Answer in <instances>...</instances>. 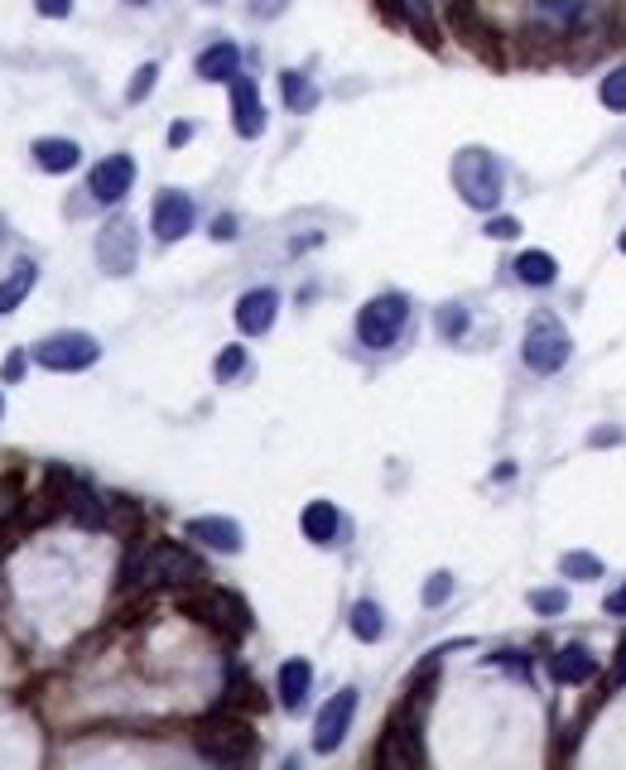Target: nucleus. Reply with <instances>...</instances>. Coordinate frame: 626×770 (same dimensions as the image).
<instances>
[{
  "label": "nucleus",
  "mask_w": 626,
  "mask_h": 770,
  "mask_svg": "<svg viewBox=\"0 0 626 770\" xmlns=\"http://www.w3.org/2000/svg\"><path fill=\"white\" fill-rule=\"evenodd\" d=\"M405 323H410V299L405 294H381V299H372V304L356 314V338H362V348L386 352V348H396V342H400Z\"/></svg>",
  "instance_id": "4"
},
{
  "label": "nucleus",
  "mask_w": 626,
  "mask_h": 770,
  "mask_svg": "<svg viewBox=\"0 0 626 770\" xmlns=\"http://www.w3.org/2000/svg\"><path fill=\"white\" fill-rule=\"evenodd\" d=\"M77 160H83L77 140H63V136L35 140V164H39L43 174H68V169H77Z\"/></svg>",
  "instance_id": "18"
},
{
  "label": "nucleus",
  "mask_w": 626,
  "mask_h": 770,
  "mask_svg": "<svg viewBox=\"0 0 626 770\" xmlns=\"http://www.w3.org/2000/svg\"><path fill=\"white\" fill-rule=\"evenodd\" d=\"M97 356H102V342L92 332H53L35 348V362L49 371H87Z\"/></svg>",
  "instance_id": "7"
},
{
  "label": "nucleus",
  "mask_w": 626,
  "mask_h": 770,
  "mask_svg": "<svg viewBox=\"0 0 626 770\" xmlns=\"http://www.w3.org/2000/svg\"><path fill=\"white\" fill-rule=\"evenodd\" d=\"M439 332H443V338H463V332H467V308L463 304H443L439 308Z\"/></svg>",
  "instance_id": "32"
},
{
  "label": "nucleus",
  "mask_w": 626,
  "mask_h": 770,
  "mask_svg": "<svg viewBox=\"0 0 626 770\" xmlns=\"http://www.w3.org/2000/svg\"><path fill=\"white\" fill-rule=\"evenodd\" d=\"M396 5H400V15L415 25V35L434 43V10H429V0H396Z\"/></svg>",
  "instance_id": "27"
},
{
  "label": "nucleus",
  "mask_w": 626,
  "mask_h": 770,
  "mask_svg": "<svg viewBox=\"0 0 626 770\" xmlns=\"http://www.w3.org/2000/svg\"><path fill=\"white\" fill-rule=\"evenodd\" d=\"M212 237H217V241H231V237H237V217H231V212H222V217L212 222Z\"/></svg>",
  "instance_id": "39"
},
{
  "label": "nucleus",
  "mask_w": 626,
  "mask_h": 770,
  "mask_svg": "<svg viewBox=\"0 0 626 770\" xmlns=\"http://www.w3.org/2000/svg\"><path fill=\"white\" fill-rule=\"evenodd\" d=\"M352 635H356V641H366V645L381 641V635H386V611L376 607V602H356V607H352Z\"/></svg>",
  "instance_id": "23"
},
{
  "label": "nucleus",
  "mask_w": 626,
  "mask_h": 770,
  "mask_svg": "<svg viewBox=\"0 0 626 770\" xmlns=\"http://www.w3.org/2000/svg\"><path fill=\"white\" fill-rule=\"evenodd\" d=\"M97 261H102L107 275H130L140 261V237H136V222L130 217H111L97 237Z\"/></svg>",
  "instance_id": "9"
},
{
  "label": "nucleus",
  "mask_w": 626,
  "mask_h": 770,
  "mask_svg": "<svg viewBox=\"0 0 626 770\" xmlns=\"http://www.w3.org/2000/svg\"><path fill=\"white\" fill-rule=\"evenodd\" d=\"M453 184L458 193H463L467 207H483L491 212L501 203V193H506V174H501V160L491 150H477V144H467V150H458L453 160Z\"/></svg>",
  "instance_id": "2"
},
{
  "label": "nucleus",
  "mask_w": 626,
  "mask_h": 770,
  "mask_svg": "<svg viewBox=\"0 0 626 770\" xmlns=\"http://www.w3.org/2000/svg\"><path fill=\"white\" fill-rule=\"evenodd\" d=\"M35 280H39V265L35 261H15V270L0 280V314H15V308L29 299Z\"/></svg>",
  "instance_id": "21"
},
{
  "label": "nucleus",
  "mask_w": 626,
  "mask_h": 770,
  "mask_svg": "<svg viewBox=\"0 0 626 770\" xmlns=\"http://www.w3.org/2000/svg\"><path fill=\"white\" fill-rule=\"evenodd\" d=\"M376 761H381L386 770H415V766H424V736H420V718H415V712H400V718H390Z\"/></svg>",
  "instance_id": "8"
},
{
  "label": "nucleus",
  "mask_w": 626,
  "mask_h": 770,
  "mask_svg": "<svg viewBox=\"0 0 626 770\" xmlns=\"http://www.w3.org/2000/svg\"><path fill=\"white\" fill-rule=\"evenodd\" d=\"M521 362L530 366V371H540V376H554L559 366L568 362V332H564V323H554V318H535L530 328H525Z\"/></svg>",
  "instance_id": "6"
},
{
  "label": "nucleus",
  "mask_w": 626,
  "mask_h": 770,
  "mask_svg": "<svg viewBox=\"0 0 626 770\" xmlns=\"http://www.w3.org/2000/svg\"><path fill=\"white\" fill-rule=\"evenodd\" d=\"M598 102L608 111H626V68H612L608 77L598 83Z\"/></svg>",
  "instance_id": "26"
},
{
  "label": "nucleus",
  "mask_w": 626,
  "mask_h": 770,
  "mask_svg": "<svg viewBox=\"0 0 626 770\" xmlns=\"http://www.w3.org/2000/svg\"><path fill=\"white\" fill-rule=\"evenodd\" d=\"M608 611H612V617H626V583H622L617 593L608 597Z\"/></svg>",
  "instance_id": "42"
},
{
  "label": "nucleus",
  "mask_w": 626,
  "mask_h": 770,
  "mask_svg": "<svg viewBox=\"0 0 626 770\" xmlns=\"http://www.w3.org/2000/svg\"><path fill=\"white\" fill-rule=\"evenodd\" d=\"M130 184H136V160H130V154H107V160L87 174V193H92L97 203H121V198L130 193Z\"/></svg>",
  "instance_id": "11"
},
{
  "label": "nucleus",
  "mask_w": 626,
  "mask_h": 770,
  "mask_svg": "<svg viewBox=\"0 0 626 770\" xmlns=\"http://www.w3.org/2000/svg\"><path fill=\"white\" fill-rule=\"evenodd\" d=\"M188 540H198L212 554H237L241 550V526L227 516H198V520H188Z\"/></svg>",
  "instance_id": "15"
},
{
  "label": "nucleus",
  "mask_w": 626,
  "mask_h": 770,
  "mask_svg": "<svg viewBox=\"0 0 626 770\" xmlns=\"http://www.w3.org/2000/svg\"><path fill=\"white\" fill-rule=\"evenodd\" d=\"M184 611L217 635H246L251 631V607H246L237 593H227V588H208V593H198V597H184Z\"/></svg>",
  "instance_id": "5"
},
{
  "label": "nucleus",
  "mask_w": 626,
  "mask_h": 770,
  "mask_svg": "<svg viewBox=\"0 0 626 770\" xmlns=\"http://www.w3.org/2000/svg\"><path fill=\"white\" fill-rule=\"evenodd\" d=\"M68 510H73V520L77 526H87V530H97V526H107V506L92 496L87 487H73V496H68Z\"/></svg>",
  "instance_id": "24"
},
{
  "label": "nucleus",
  "mask_w": 626,
  "mask_h": 770,
  "mask_svg": "<svg viewBox=\"0 0 626 770\" xmlns=\"http://www.w3.org/2000/svg\"><path fill=\"white\" fill-rule=\"evenodd\" d=\"M154 77H160V63H140L136 77H130V87H126V102H130V106L145 102V97L154 92Z\"/></svg>",
  "instance_id": "31"
},
{
  "label": "nucleus",
  "mask_w": 626,
  "mask_h": 770,
  "mask_svg": "<svg viewBox=\"0 0 626 770\" xmlns=\"http://www.w3.org/2000/svg\"><path fill=\"white\" fill-rule=\"evenodd\" d=\"M309 689H313V665L309 660H285V665H279V703H285L289 712L304 708Z\"/></svg>",
  "instance_id": "19"
},
{
  "label": "nucleus",
  "mask_w": 626,
  "mask_h": 770,
  "mask_svg": "<svg viewBox=\"0 0 626 770\" xmlns=\"http://www.w3.org/2000/svg\"><path fill=\"white\" fill-rule=\"evenodd\" d=\"M217 381H231V376H241L246 371V348H222V356H217Z\"/></svg>",
  "instance_id": "33"
},
{
  "label": "nucleus",
  "mask_w": 626,
  "mask_h": 770,
  "mask_svg": "<svg viewBox=\"0 0 626 770\" xmlns=\"http://www.w3.org/2000/svg\"><path fill=\"white\" fill-rule=\"evenodd\" d=\"M352 718H356V689H338V694L323 703L318 722H313V752L318 756L338 752L342 736H348V728H352Z\"/></svg>",
  "instance_id": "10"
},
{
  "label": "nucleus",
  "mask_w": 626,
  "mask_h": 770,
  "mask_svg": "<svg viewBox=\"0 0 626 770\" xmlns=\"http://www.w3.org/2000/svg\"><path fill=\"white\" fill-rule=\"evenodd\" d=\"M554 275H559V265H554L550 251H521L516 255V280L521 285L544 289V285H554Z\"/></svg>",
  "instance_id": "22"
},
{
  "label": "nucleus",
  "mask_w": 626,
  "mask_h": 770,
  "mask_svg": "<svg viewBox=\"0 0 626 770\" xmlns=\"http://www.w3.org/2000/svg\"><path fill=\"white\" fill-rule=\"evenodd\" d=\"M279 314V294L275 289H246L237 299V328L246 338H261V332H271V323Z\"/></svg>",
  "instance_id": "14"
},
{
  "label": "nucleus",
  "mask_w": 626,
  "mask_h": 770,
  "mask_svg": "<svg viewBox=\"0 0 626 770\" xmlns=\"http://www.w3.org/2000/svg\"><path fill=\"white\" fill-rule=\"evenodd\" d=\"M241 73V49L231 39H217L212 49L198 53V77L203 83H231Z\"/></svg>",
  "instance_id": "16"
},
{
  "label": "nucleus",
  "mask_w": 626,
  "mask_h": 770,
  "mask_svg": "<svg viewBox=\"0 0 626 770\" xmlns=\"http://www.w3.org/2000/svg\"><path fill=\"white\" fill-rule=\"evenodd\" d=\"M35 10H39L43 20H63L73 10V0H35Z\"/></svg>",
  "instance_id": "38"
},
{
  "label": "nucleus",
  "mask_w": 626,
  "mask_h": 770,
  "mask_svg": "<svg viewBox=\"0 0 626 770\" xmlns=\"http://www.w3.org/2000/svg\"><path fill=\"white\" fill-rule=\"evenodd\" d=\"M20 376H25V356L10 352V356H5V381H20Z\"/></svg>",
  "instance_id": "40"
},
{
  "label": "nucleus",
  "mask_w": 626,
  "mask_h": 770,
  "mask_svg": "<svg viewBox=\"0 0 626 770\" xmlns=\"http://www.w3.org/2000/svg\"><path fill=\"white\" fill-rule=\"evenodd\" d=\"M564 578H584V583H592V578H602V559H592V554H564Z\"/></svg>",
  "instance_id": "28"
},
{
  "label": "nucleus",
  "mask_w": 626,
  "mask_h": 770,
  "mask_svg": "<svg viewBox=\"0 0 626 770\" xmlns=\"http://www.w3.org/2000/svg\"><path fill=\"white\" fill-rule=\"evenodd\" d=\"M617 245H622V255H626V231H622V241H617Z\"/></svg>",
  "instance_id": "44"
},
{
  "label": "nucleus",
  "mask_w": 626,
  "mask_h": 770,
  "mask_svg": "<svg viewBox=\"0 0 626 770\" xmlns=\"http://www.w3.org/2000/svg\"><path fill=\"white\" fill-rule=\"evenodd\" d=\"M150 222H154V237H160V241L188 237V231H193V198L178 193V188H164V193L154 198Z\"/></svg>",
  "instance_id": "12"
},
{
  "label": "nucleus",
  "mask_w": 626,
  "mask_h": 770,
  "mask_svg": "<svg viewBox=\"0 0 626 770\" xmlns=\"http://www.w3.org/2000/svg\"><path fill=\"white\" fill-rule=\"evenodd\" d=\"M530 607L540 611V617H559V611H568V593H564V588H535Z\"/></svg>",
  "instance_id": "29"
},
{
  "label": "nucleus",
  "mask_w": 626,
  "mask_h": 770,
  "mask_svg": "<svg viewBox=\"0 0 626 770\" xmlns=\"http://www.w3.org/2000/svg\"><path fill=\"white\" fill-rule=\"evenodd\" d=\"M0 237H5V217H0Z\"/></svg>",
  "instance_id": "45"
},
{
  "label": "nucleus",
  "mask_w": 626,
  "mask_h": 770,
  "mask_svg": "<svg viewBox=\"0 0 626 770\" xmlns=\"http://www.w3.org/2000/svg\"><path fill=\"white\" fill-rule=\"evenodd\" d=\"M193 752L212 766H241L255 756V732L237 718H203L193 728Z\"/></svg>",
  "instance_id": "3"
},
{
  "label": "nucleus",
  "mask_w": 626,
  "mask_h": 770,
  "mask_svg": "<svg viewBox=\"0 0 626 770\" xmlns=\"http://www.w3.org/2000/svg\"><path fill=\"white\" fill-rule=\"evenodd\" d=\"M540 20H550L559 35H564V29L578 20V5L574 0H540Z\"/></svg>",
  "instance_id": "30"
},
{
  "label": "nucleus",
  "mask_w": 626,
  "mask_h": 770,
  "mask_svg": "<svg viewBox=\"0 0 626 770\" xmlns=\"http://www.w3.org/2000/svg\"><path fill=\"white\" fill-rule=\"evenodd\" d=\"M299 530H304V540H313V544H338V534H342L338 506H333V501H309L304 516H299Z\"/></svg>",
  "instance_id": "17"
},
{
  "label": "nucleus",
  "mask_w": 626,
  "mask_h": 770,
  "mask_svg": "<svg viewBox=\"0 0 626 770\" xmlns=\"http://www.w3.org/2000/svg\"><path fill=\"white\" fill-rule=\"evenodd\" d=\"M130 5H150V0H130Z\"/></svg>",
  "instance_id": "46"
},
{
  "label": "nucleus",
  "mask_w": 626,
  "mask_h": 770,
  "mask_svg": "<svg viewBox=\"0 0 626 770\" xmlns=\"http://www.w3.org/2000/svg\"><path fill=\"white\" fill-rule=\"evenodd\" d=\"M598 674V655H588V645H564V651L554 655V679L559 684H588V679Z\"/></svg>",
  "instance_id": "20"
},
{
  "label": "nucleus",
  "mask_w": 626,
  "mask_h": 770,
  "mask_svg": "<svg viewBox=\"0 0 626 770\" xmlns=\"http://www.w3.org/2000/svg\"><path fill=\"white\" fill-rule=\"evenodd\" d=\"M279 10H285V0H255V15H265V20L279 15Z\"/></svg>",
  "instance_id": "43"
},
{
  "label": "nucleus",
  "mask_w": 626,
  "mask_h": 770,
  "mask_svg": "<svg viewBox=\"0 0 626 770\" xmlns=\"http://www.w3.org/2000/svg\"><path fill=\"white\" fill-rule=\"evenodd\" d=\"M0 409H5V400H0Z\"/></svg>",
  "instance_id": "47"
},
{
  "label": "nucleus",
  "mask_w": 626,
  "mask_h": 770,
  "mask_svg": "<svg viewBox=\"0 0 626 770\" xmlns=\"http://www.w3.org/2000/svg\"><path fill=\"white\" fill-rule=\"evenodd\" d=\"M516 231H521L516 217H491V222H487V237H491V241H511Z\"/></svg>",
  "instance_id": "37"
},
{
  "label": "nucleus",
  "mask_w": 626,
  "mask_h": 770,
  "mask_svg": "<svg viewBox=\"0 0 626 770\" xmlns=\"http://www.w3.org/2000/svg\"><path fill=\"white\" fill-rule=\"evenodd\" d=\"M231 116H237V136L241 140H255L265 136V106H261V92H255L251 77H231Z\"/></svg>",
  "instance_id": "13"
},
{
  "label": "nucleus",
  "mask_w": 626,
  "mask_h": 770,
  "mask_svg": "<svg viewBox=\"0 0 626 770\" xmlns=\"http://www.w3.org/2000/svg\"><path fill=\"white\" fill-rule=\"evenodd\" d=\"M188 140H193V126H188V121L170 126V144H188Z\"/></svg>",
  "instance_id": "41"
},
{
  "label": "nucleus",
  "mask_w": 626,
  "mask_h": 770,
  "mask_svg": "<svg viewBox=\"0 0 626 770\" xmlns=\"http://www.w3.org/2000/svg\"><path fill=\"white\" fill-rule=\"evenodd\" d=\"M626 684V635L617 641V660H612V674H608V684H602V698L612 694V689H622Z\"/></svg>",
  "instance_id": "36"
},
{
  "label": "nucleus",
  "mask_w": 626,
  "mask_h": 770,
  "mask_svg": "<svg viewBox=\"0 0 626 770\" xmlns=\"http://www.w3.org/2000/svg\"><path fill=\"white\" fill-rule=\"evenodd\" d=\"M453 593V573H429V583H424V607H443Z\"/></svg>",
  "instance_id": "34"
},
{
  "label": "nucleus",
  "mask_w": 626,
  "mask_h": 770,
  "mask_svg": "<svg viewBox=\"0 0 626 770\" xmlns=\"http://www.w3.org/2000/svg\"><path fill=\"white\" fill-rule=\"evenodd\" d=\"M279 92H285V106H289V111H313V102H318L313 83H309L304 73H295V68L279 77Z\"/></svg>",
  "instance_id": "25"
},
{
  "label": "nucleus",
  "mask_w": 626,
  "mask_h": 770,
  "mask_svg": "<svg viewBox=\"0 0 626 770\" xmlns=\"http://www.w3.org/2000/svg\"><path fill=\"white\" fill-rule=\"evenodd\" d=\"M203 578V559L184 544H150L140 559L126 564V583L136 588H154V583H170V588H184V583H198Z\"/></svg>",
  "instance_id": "1"
},
{
  "label": "nucleus",
  "mask_w": 626,
  "mask_h": 770,
  "mask_svg": "<svg viewBox=\"0 0 626 770\" xmlns=\"http://www.w3.org/2000/svg\"><path fill=\"white\" fill-rule=\"evenodd\" d=\"M15 510H20V487L10 482V477H0V526L15 520Z\"/></svg>",
  "instance_id": "35"
}]
</instances>
